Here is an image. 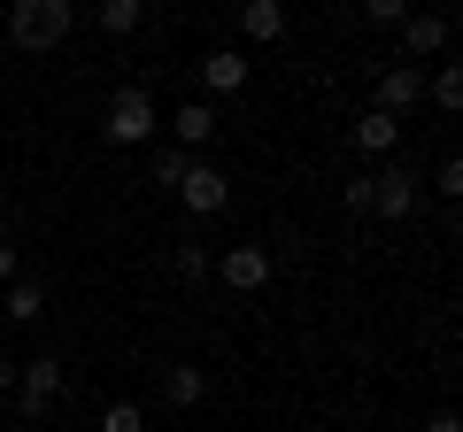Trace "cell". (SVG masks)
<instances>
[{
  "label": "cell",
  "instance_id": "obj_1",
  "mask_svg": "<svg viewBox=\"0 0 463 432\" xmlns=\"http://www.w3.org/2000/svg\"><path fill=\"white\" fill-rule=\"evenodd\" d=\"M155 132H163L155 93H147V85H116L109 108H100V139H109V147H147Z\"/></svg>",
  "mask_w": 463,
  "mask_h": 432
},
{
  "label": "cell",
  "instance_id": "obj_2",
  "mask_svg": "<svg viewBox=\"0 0 463 432\" xmlns=\"http://www.w3.org/2000/svg\"><path fill=\"white\" fill-rule=\"evenodd\" d=\"M70 32H78V8H70V0H16V8H8V39H16L24 54H54Z\"/></svg>",
  "mask_w": 463,
  "mask_h": 432
},
{
  "label": "cell",
  "instance_id": "obj_3",
  "mask_svg": "<svg viewBox=\"0 0 463 432\" xmlns=\"http://www.w3.org/2000/svg\"><path fill=\"white\" fill-rule=\"evenodd\" d=\"M16 417H47L54 401H62V363L54 355H32V363H16Z\"/></svg>",
  "mask_w": 463,
  "mask_h": 432
},
{
  "label": "cell",
  "instance_id": "obj_4",
  "mask_svg": "<svg viewBox=\"0 0 463 432\" xmlns=\"http://www.w3.org/2000/svg\"><path fill=\"white\" fill-rule=\"evenodd\" d=\"M270 270H279V255H270V248H255V239H240V248H224V255H216V270H209V278H224L232 294H263V286H270Z\"/></svg>",
  "mask_w": 463,
  "mask_h": 432
},
{
  "label": "cell",
  "instance_id": "obj_5",
  "mask_svg": "<svg viewBox=\"0 0 463 432\" xmlns=\"http://www.w3.org/2000/svg\"><path fill=\"white\" fill-rule=\"evenodd\" d=\"M371 216H386V224L417 216V170H410V163H386V170H371Z\"/></svg>",
  "mask_w": 463,
  "mask_h": 432
},
{
  "label": "cell",
  "instance_id": "obj_6",
  "mask_svg": "<svg viewBox=\"0 0 463 432\" xmlns=\"http://www.w3.org/2000/svg\"><path fill=\"white\" fill-rule=\"evenodd\" d=\"M248 78H255V62L240 47H209V54H201V93H209V108H216V100H232Z\"/></svg>",
  "mask_w": 463,
  "mask_h": 432
},
{
  "label": "cell",
  "instance_id": "obj_7",
  "mask_svg": "<svg viewBox=\"0 0 463 432\" xmlns=\"http://www.w3.org/2000/svg\"><path fill=\"white\" fill-rule=\"evenodd\" d=\"M178 201H185L194 216H224V209H232V178H224L216 163H194V170H185V185H178Z\"/></svg>",
  "mask_w": 463,
  "mask_h": 432
},
{
  "label": "cell",
  "instance_id": "obj_8",
  "mask_svg": "<svg viewBox=\"0 0 463 432\" xmlns=\"http://www.w3.org/2000/svg\"><path fill=\"white\" fill-rule=\"evenodd\" d=\"M417 100H425V70H410V62H386L379 70V100H371V108H386V117H410Z\"/></svg>",
  "mask_w": 463,
  "mask_h": 432
},
{
  "label": "cell",
  "instance_id": "obj_9",
  "mask_svg": "<svg viewBox=\"0 0 463 432\" xmlns=\"http://www.w3.org/2000/svg\"><path fill=\"white\" fill-rule=\"evenodd\" d=\"M170 147H185V155L216 147V108H209V100H185L178 117H170Z\"/></svg>",
  "mask_w": 463,
  "mask_h": 432
},
{
  "label": "cell",
  "instance_id": "obj_10",
  "mask_svg": "<svg viewBox=\"0 0 463 432\" xmlns=\"http://www.w3.org/2000/svg\"><path fill=\"white\" fill-rule=\"evenodd\" d=\"M448 47V16H417V8H410V16H402V62H425V54H440Z\"/></svg>",
  "mask_w": 463,
  "mask_h": 432
},
{
  "label": "cell",
  "instance_id": "obj_11",
  "mask_svg": "<svg viewBox=\"0 0 463 432\" xmlns=\"http://www.w3.org/2000/svg\"><path fill=\"white\" fill-rule=\"evenodd\" d=\"M347 139H355V155H394L402 124L386 117V108H355V124H347Z\"/></svg>",
  "mask_w": 463,
  "mask_h": 432
},
{
  "label": "cell",
  "instance_id": "obj_12",
  "mask_svg": "<svg viewBox=\"0 0 463 432\" xmlns=\"http://www.w3.org/2000/svg\"><path fill=\"white\" fill-rule=\"evenodd\" d=\"M240 32H248L255 47H270V39H286V32H294V16H286L279 0H248V8H240Z\"/></svg>",
  "mask_w": 463,
  "mask_h": 432
},
{
  "label": "cell",
  "instance_id": "obj_13",
  "mask_svg": "<svg viewBox=\"0 0 463 432\" xmlns=\"http://www.w3.org/2000/svg\"><path fill=\"white\" fill-rule=\"evenodd\" d=\"M0 316L39 324V316H47V286H39V278H8V286H0Z\"/></svg>",
  "mask_w": 463,
  "mask_h": 432
},
{
  "label": "cell",
  "instance_id": "obj_14",
  "mask_svg": "<svg viewBox=\"0 0 463 432\" xmlns=\"http://www.w3.org/2000/svg\"><path fill=\"white\" fill-rule=\"evenodd\" d=\"M163 394H170V409H201V401H209V371H201V363H170L163 371Z\"/></svg>",
  "mask_w": 463,
  "mask_h": 432
},
{
  "label": "cell",
  "instance_id": "obj_15",
  "mask_svg": "<svg viewBox=\"0 0 463 432\" xmlns=\"http://www.w3.org/2000/svg\"><path fill=\"white\" fill-rule=\"evenodd\" d=\"M139 23H147V0H100V8H93V32L100 39H132Z\"/></svg>",
  "mask_w": 463,
  "mask_h": 432
},
{
  "label": "cell",
  "instance_id": "obj_16",
  "mask_svg": "<svg viewBox=\"0 0 463 432\" xmlns=\"http://www.w3.org/2000/svg\"><path fill=\"white\" fill-rule=\"evenodd\" d=\"M194 163H201V155H185V147H155V185H170V193H178Z\"/></svg>",
  "mask_w": 463,
  "mask_h": 432
},
{
  "label": "cell",
  "instance_id": "obj_17",
  "mask_svg": "<svg viewBox=\"0 0 463 432\" xmlns=\"http://www.w3.org/2000/svg\"><path fill=\"white\" fill-rule=\"evenodd\" d=\"M170 270H178L185 286H201V278H209V270H216V255H209V248H194V239H185V248H170Z\"/></svg>",
  "mask_w": 463,
  "mask_h": 432
},
{
  "label": "cell",
  "instance_id": "obj_18",
  "mask_svg": "<svg viewBox=\"0 0 463 432\" xmlns=\"http://www.w3.org/2000/svg\"><path fill=\"white\" fill-rule=\"evenodd\" d=\"M425 93H432V108H440V117H456V108H463V78H456V70H432Z\"/></svg>",
  "mask_w": 463,
  "mask_h": 432
},
{
  "label": "cell",
  "instance_id": "obj_19",
  "mask_svg": "<svg viewBox=\"0 0 463 432\" xmlns=\"http://www.w3.org/2000/svg\"><path fill=\"white\" fill-rule=\"evenodd\" d=\"M100 432H147V409L139 401H109L100 409Z\"/></svg>",
  "mask_w": 463,
  "mask_h": 432
},
{
  "label": "cell",
  "instance_id": "obj_20",
  "mask_svg": "<svg viewBox=\"0 0 463 432\" xmlns=\"http://www.w3.org/2000/svg\"><path fill=\"white\" fill-rule=\"evenodd\" d=\"M340 209L347 216H371V170H355V178L340 185Z\"/></svg>",
  "mask_w": 463,
  "mask_h": 432
},
{
  "label": "cell",
  "instance_id": "obj_21",
  "mask_svg": "<svg viewBox=\"0 0 463 432\" xmlns=\"http://www.w3.org/2000/svg\"><path fill=\"white\" fill-rule=\"evenodd\" d=\"M402 16H410L402 0H371V8H364V23H371V32H402Z\"/></svg>",
  "mask_w": 463,
  "mask_h": 432
},
{
  "label": "cell",
  "instance_id": "obj_22",
  "mask_svg": "<svg viewBox=\"0 0 463 432\" xmlns=\"http://www.w3.org/2000/svg\"><path fill=\"white\" fill-rule=\"evenodd\" d=\"M432 185H440V193H448V201H456V193H463V163H456V155H448V163H440V170H432Z\"/></svg>",
  "mask_w": 463,
  "mask_h": 432
},
{
  "label": "cell",
  "instance_id": "obj_23",
  "mask_svg": "<svg viewBox=\"0 0 463 432\" xmlns=\"http://www.w3.org/2000/svg\"><path fill=\"white\" fill-rule=\"evenodd\" d=\"M8 278H24V263H16V248L0 239V286H8Z\"/></svg>",
  "mask_w": 463,
  "mask_h": 432
},
{
  "label": "cell",
  "instance_id": "obj_24",
  "mask_svg": "<svg viewBox=\"0 0 463 432\" xmlns=\"http://www.w3.org/2000/svg\"><path fill=\"white\" fill-rule=\"evenodd\" d=\"M425 432H463V417H456V409H440V417H432Z\"/></svg>",
  "mask_w": 463,
  "mask_h": 432
},
{
  "label": "cell",
  "instance_id": "obj_25",
  "mask_svg": "<svg viewBox=\"0 0 463 432\" xmlns=\"http://www.w3.org/2000/svg\"><path fill=\"white\" fill-rule=\"evenodd\" d=\"M16 394V363H8V355H0V401Z\"/></svg>",
  "mask_w": 463,
  "mask_h": 432
}]
</instances>
